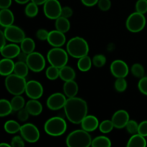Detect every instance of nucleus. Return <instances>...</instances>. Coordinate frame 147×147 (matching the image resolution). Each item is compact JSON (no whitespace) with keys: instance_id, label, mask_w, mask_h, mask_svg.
I'll use <instances>...</instances> for the list:
<instances>
[{"instance_id":"nucleus-1","label":"nucleus","mask_w":147,"mask_h":147,"mask_svg":"<svg viewBox=\"0 0 147 147\" xmlns=\"http://www.w3.org/2000/svg\"><path fill=\"white\" fill-rule=\"evenodd\" d=\"M63 109L67 119L74 124H80L88 111L86 100L76 96L67 98Z\"/></svg>"},{"instance_id":"nucleus-2","label":"nucleus","mask_w":147,"mask_h":147,"mask_svg":"<svg viewBox=\"0 0 147 147\" xmlns=\"http://www.w3.org/2000/svg\"><path fill=\"white\" fill-rule=\"evenodd\" d=\"M66 50L70 56L74 58H80L88 55L89 53V45L84 38L74 37L70 39L66 45Z\"/></svg>"},{"instance_id":"nucleus-3","label":"nucleus","mask_w":147,"mask_h":147,"mask_svg":"<svg viewBox=\"0 0 147 147\" xmlns=\"http://www.w3.org/2000/svg\"><path fill=\"white\" fill-rule=\"evenodd\" d=\"M65 142L69 147H88L91 146L92 138L89 132L83 129H77L69 134Z\"/></svg>"},{"instance_id":"nucleus-4","label":"nucleus","mask_w":147,"mask_h":147,"mask_svg":"<svg viewBox=\"0 0 147 147\" xmlns=\"http://www.w3.org/2000/svg\"><path fill=\"white\" fill-rule=\"evenodd\" d=\"M6 89L10 94L13 96H17V95H22L24 92H25L26 81L25 78L21 77L15 73L6 76L5 81Z\"/></svg>"},{"instance_id":"nucleus-5","label":"nucleus","mask_w":147,"mask_h":147,"mask_svg":"<svg viewBox=\"0 0 147 147\" xmlns=\"http://www.w3.org/2000/svg\"><path fill=\"white\" fill-rule=\"evenodd\" d=\"M44 130L47 134L51 136H62L67 130V123L63 118L54 116L45 123Z\"/></svg>"},{"instance_id":"nucleus-6","label":"nucleus","mask_w":147,"mask_h":147,"mask_svg":"<svg viewBox=\"0 0 147 147\" xmlns=\"http://www.w3.org/2000/svg\"><path fill=\"white\" fill-rule=\"evenodd\" d=\"M68 55L67 50L65 51L61 47H53L47 53V60L50 65L61 68L67 65Z\"/></svg>"},{"instance_id":"nucleus-7","label":"nucleus","mask_w":147,"mask_h":147,"mask_svg":"<svg viewBox=\"0 0 147 147\" xmlns=\"http://www.w3.org/2000/svg\"><path fill=\"white\" fill-rule=\"evenodd\" d=\"M146 24V20L144 14L135 11L128 17L126 22V27L131 32L137 33L144 30Z\"/></svg>"},{"instance_id":"nucleus-8","label":"nucleus","mask_w":147,"mask_h":147,"mask_svg":"<svg viewBox=\"0 0 147 147\" xmlns=\"http://www.w3.org/2000/svg\"><path fill=\"white\" fill-rule=\"evenodd\" d=\"M26 63L30 70L34 73H40L42 71L45 67L46 64L44 56L38 52H33L29 54Z\"/></svg>"},{"instance_id":"nucleus-9","label":"nucleus","mask_w":147,"mask_h":147,"mask_svg":"<svg viewBox=\"0 0 147 147\" xmlns=\"http://www.w3.org/2000/svg\"><path fill=\"white\" fill-rule=\"evenodd\" d=\"M20 134L25 142L29 143H36L40 137V131L37 126L31 123H27L21 126Z\"/></svg>"},{"instance_id":"nucleus-10","label":"nucleus","mask_w":147,"mask_h":147,"mask_svg":"<svg viewBox=\"0 0 147 147\" xmlns=\"http://www.w3.org/2000/svg\"><path fill=\"white\" fill-rule=\"evenodd\" d=\"M62 7L58 0H47L43 5V11L50 20H57L61 16Z\"/></svg>"},{"instance_id":"nucleus-11","label":"nucleus","mask_w":147,"mask_h":147,"mask_svg":"<svg viewBox=\"0 0 147 147\" xmlns=\"http://www.w3.org/2000/svg\"><path fill=\"white\" fill-rule=\"evenodd\" d=\"M4 34L8 41L13 43H21L26 37L24 30L16 25H11L4 28Z\"/></svg>"},{"instance_id":"nucleus-12","label":"nucleus","mask_w":147,"mask_h":147,"mask_svg":"<svg viewBox=\"0 0 147 147\" xmlns=\"http://www.w3.org/2000/svg\"><path fill=\"white\" fill-rule=\"evenodd\" d=\"M44 93L43 86L40 82L32 80L27 82L25 93L30 98L39 99L42 96Z\"/></svg>"},{"instance_id":"nucleus-13","label":"nucleus","mask_w":147,"mask_h":147,"mask_svg":"<svg viewBox=\"0 0 147 147\" xmlns=\"http://www.w3.org/2000/svg\"><path fill=\"white\" fill-rule=\"evenodd\" d=\"M67 98L65 94L61 93H55L50 95L47 100V106L52 111H57L64 108Z\"/></svg>"},{"instance_id":"nucleus-14","label":"nucleus","mask_w":147,"mask_h":147,"mask_svg":"<svg viewBox=\"0 0 147 147\" xmlns=\"http://www.w3.org/2000/svg\"><path fill=\"white\" fill-rule=\"evenodd\" d=\"M110 70L111 74L116 78H126L129 73L128 65L123 60H116L111 64Z\"/></svg>"},{"instance_id":"nucleus-15","label":"nucleus","mask_w":147,"mask_h":147,"mask_svg":"<svg viewBox=\"0 0 147 147\" xmlns=\"http://www.w3.org/2000/svg\"><path fill=\"white\" fill-rule=\"evenodd\" d=\"M129 120L130 117L129 113L125 110L117 111L113 113L111 118V121L114 125V127L119 129L126 127Z\"/></svg>"},{"instance_id":"nucleus-16","label":"nucleus","mask_w":147,"mask_h":147,"mask_svg":"<svg viewBox=\"0 0 147 147\" xmlns=\"http://www.w3.org/2000/svg\"><path fill=\"white\" fill-rule=\"evenodd\" d=\"M47 42L54 47H61L66 42V37L65 33L61 32L55 29L49 32Z\"/></svg>"},{"instance_id":"nucleus-17","label":"nucleus","mask_w":147,"mask_h":147,"mask_svg":"<svg viewBox=\"0 0 147 147\" xmlns=\"http://www.w3.org/2000/svg\"><path fill=\"white\" fill-rule=\"evenodd\" d=\"M21 47L17 45V43L11 42V44L6 45L1 48V55L5 58L13 59L17 57L21 52Z\"/></svg>"},{"instance_id":"nucleus-18","label":"nucleus","mask_w":147,"mask_h":147,"mask_svg":"<svg viewBox=\"0 0 147 147\" xmlns=\"http://www.w3.org/2000/svg\"><path fill=\"white\" fill-rule=\"evenodd\" d=\"M99 124L98 118L93 115H87L80 123L82 129L88 132L96 131L99 127Z\"/></svg>"},{"instance_id":"nucleus-19","label":"nucleus","mask_w":147,"mask_h":147,"mask_svg":"<svg viewBox=\"0 0 147 147\" xmlns=\"http://www.w3.org/2000/svg\"><path fill=\"white\" fill-rule=\"evenodd\" d=\"M14 22V16L9 9H1L0 11V25L2 27L12 25Z\"/></svg>"},{"instance_id":"nucleus-20","label":"nucleus","mask_w":147,"mask_h":147,"mask_svg":"<svg viewBox=\"0 0 147 147\" xmlns=\"http://www.w3.org/2000/svg\"><path fill=\"white\" fill-rule=\"evenodd\" d=\"M15 63L12 59L4 57L0 61V74L2 76H8L14 73Z\"/></svg>"},{"instance_id":"nucleus-21","label":"nucleus","mask_w":147,"mask_h":147,"mask_svg":"<svg viewBox=\"0 0 147 147\" xmlns=\"http://www.w3.org/2000/svg\"><path fill=\"white\" fill-rule=\"evenodd\" d=\"M25 108L30 115L34 116H39L42 112L43 107L38 99H31L26 103Z\"/></svg>"},{"instance_id":"nucleus-22","label":"nucleus","mask_w":147,"mask_h":147,"mask_svg":"<svg viewBox=\"0 0 147 147\" xmlns=\"http://www.w3.org/2000/svg\"><path fill=\"white\" fill-rule=\"evenodd\" d=\"M63 92L67 98L76 97L78 93V86L74 80L65 82L63 85Z\"/></svg>"},{"instance_id":"nucleus-23","label":"nucleus","mask_w":147,"mask_h":147,"mask_svg":"<svg viewBox=\"0 0 147 147\" xmlns=\"http://www.w3.org/2000/svg\"><path fill=\"white\" fill-rule=\"evenodd\" d=\"M147 143L145 137L142 135L139 134V133L133 134L129 140L126 146L128 147H145L146 146Z\"/></svg>"},{"instance_id":"nucleus-24","label":"nucleus","mask_w":147,"mask_h":147,"mask_svg":"<svg viewBox=\"0 0 147 147\" xmlns=\"http://www.w3.org/2000/svg\"><path fill=\"white\" fill-rule=\"evenodd\" d=\"M76 76V71L70 66L66 65L64 67L60 68V78L62 80L66 82L75 80Z\"/></svg>"},{"instance_id":"nucleus-25","label":"nucleus","mask_w":147,"mask_h":147,"mask_svg":"<svg viewBox=\"0 0 147 147\" xmlns=\"http://www.w3.org/2000/svg\"><path fill=\"white\" fill-rule=\"evenodd\" d=\"M55 29L61 32L66 33L70 30V22L68 20V18L60 16V17L55 20Z\"/></svg>"},{"instance_id":"nucleus-26","label":"nucleus","mask_w":147,"mask_h":147,"mask_svg":"<svg viewBox=\"0 0 147 147\" xmlns=\"http://www.w3.org/2000/svg\"><path fill=\"white\" fill-rule=\"evenodd\" d=\"M35 47V42H34V40L30 37H25L20 43V47H21L22 51L28 55L34 52Z\"/></svg>"},{"instance_id":"nucleus-27","label":"nucleus","mask_w":147,"mask_h":147,"mask_svg":"<svg viewBox=\"0 0 147 147\" xmlns=\"http://www.w3.org/2000/svg\"><path fill=\"white\" fill-rule=\"evenodd\" d=\"M92 64H93V61L91 58L88 55H86L78 59L77 65L79 70L82 72H87L90 70Z\"/></svg>"},{"instance_id":"nucleus-28","label":"nucleus","mask_w":147,"mask_h":147,"mask_svg":"<svg viewBox=\"0 0 147 147\" xmlns=\"http://www.w3.org/2000/svg\"><path fill=\"white\" fill-rule=\"evenodd\" d=\"M29 67L26 62L17 61L14 65V73L21 77L26 78L29 73Z\"/></svg>"},{"instance_id":"nucleus-29","label":"nucleus","mask_w":147,"mask_h":147,"mask_svg":"<svg viewBox=\"0 0 147 147\" xmlns=\"http://www.w3.org/2000/svg\"><path fill=\"white\" fill-rule=\"evenodd\" d=\"M4 129L7 133L10 134H14L20 131L21 126L16 121L9 120L6 121L5 123H4Z\"/></svg>"},{"instance_id":"nucleus-30","label":"nucleus","mask_w":147,"mask_h":147,"mask_svg":"<svg viewBox=\"0 0 147 147\" xmlns=\"http://www.w3.org/2000/svg\"><path fill=\"white\" fill-rule=\"evenodd\" d=\"M111 145L110 139L105 136H97L92 140L91 143L93 147H111Z\"/></svg>"},{"instance_id":"nucleus-31","label":"nucleus","mask_w":147,"mask_h":147,"mask_svg":"<svg viewBox=\"0 0 147 147\" xmlns=\"http://www.w3.org/2000/svg\"><path fill=\"white\" fill-rule=\"evenodd\" d=\"M13 109L11 106V102L7 99H1L0 100V116L4 117L12 112Z\"/></svg>"},{"instance_id":"nucleus-32","label":"nucleus","mask_w":147,"mask_h":147,"mask_svg":"<svg viewBox=\"0 0 147 147\" xmlns=\"http://www.w3.org/2000/svg\"><path fill=\"white\" fill-rule=\"evenodd\" d=\"M10 102H11L13 111H18L20 109L25 107V100L21 95L14 96L10 100Z\"/></svg>"},{"instance_id":"nucleus-33","label":"nucleus","mask_w":147,"mask_h":147,"mask_svg":"<svg viewBox=\"0 0 147 147\" xmlns=\"http://www.w3.org/2000/svg\"><path fill=\"white\" fill-rule=\"evenodd\" d=\"M45 76L49 80H55L60 78V68L50 65L46 69Z\"/></svg>"},{"instance_id":"nucleus-34","label":"nucleus","mask_w":147,"mask_h":147,"mask_svg":"<svg viewBox=\"0 0 147 147\" xmlns=\"http://www.w3.org/2000/svg\"><path fill=\"white\" fill-rule=\"evenodd\" d=\"M24 11H25V14L28 17L32 18V17H36L37 15V14H38L39 11L38 5L36 4L35 3L31 1V2L27 4Z\"/></svg>"},{"instance_id":"nucleus-35","label":"nucleus","mask_w":147,"mask_h":147,"mask_svg":"<svg viewBox=\"0 0 147 147\" xmlns=\"http://www.w3.org/2000/svg\"><path fill=\"white\" fill-rule=\"evenodd\" d=\"M131 72L132 75L137 78H142L144 76L145 74L144 67L139 63L134 64L131 68Z\"/></svg>"},{"instance_id":"nucleus-36","label":"nucleus","mask_w":147,"mask_h":147,"mask_svg":"<svg viewBox=\"0 0 147 147\" xmlns=\"http://www.w3.org/2000/svg\"><path fill=\"white\" fill-rule=\"evenodd\" d=\"M114 125L111 120H104L99 124V130L103 134H109L113 129Z\"/></svg>"},{"instance_id":"nucleus-37","label":"nucleus","mask_w":147,"mask_h":147,"mask_svg":"<svg viewBox=\"0 0 147 147\" xmlns=\"http://www.w3.org/2000/svg\"><path fill=\"white\" fill-rule=\"evenodd\" d=\"M127 81L125 79V78H116V81L114 83V88L116 91L119 93L124 92L127 88Z\"/></svg>"},{"instance_id":"nucleus-38","label":"nucleus","mask_w":147,"mask_h":147,"mask_svg":"<svg viewBox=\"0 0 147 147\" xmlns=\"http://www.w3.org/2000/svg\"><path fill=\"white\" fill-rule=\"evenodd\" d=\"M93 65L96 67H102L106 65V57L105 55L101 54L96 55L93 56Z\"/></svg>"},{"instance_id":"nucleus-39","label":"nucleus","mask_w":147,"mask_h":147,"mask_svg":"<svg viewBox=\"0 0 147 147\" xmlns=\"http://www.w3.org/2000/svg\"><path fill=\"white\" fill-rule=\"evenodd\" d=\"M126 131L129 132L130 134L133 135L135 134L138 133V130H139V124L137 122L134 120H129V122L127 123L126 126Z\"/></svg>"},{"instance_id":"nucleus-40","label":"nucleus","mask_w":147,"mask_h":147,"mask_svg":"<svg viewBox=\"0 0 147 147\" xmlns=\"http://www.w3.org/2000/svg\"><path fill=\"white\" fill-rule=\"evenodd\" d=\"M136 11L141 14H146L147 12V0H138L136 3Z\"/></svg>"},{"instance_id":"nucleus-41","label":"nucleus","mask_w":147,"mask_h":147,"mask_svg":"<svg viewBox=\"0 0 147 147\" xmlns=\"http://www.w3.org/2000/svg\"><path fill=\"white\" fill-rule=\"evenodd\" d=\"M138 88L142 94L147 96V77L144 76L143 78H140L138 83Z\"/></svg>"},{"instance_id":"nucleus-42","label":"nucleus","mask_w":147,"mask_h":147,"mask_svg":"<svg viewBox=\"0 0 147 147\" xmlns=\"http://www.w3.org/2000/svg\"><path fill=\"white\" fill-rule=\"evenodd\" d=\"M24 141L22 136H15L11 139V145L12 147H23L24 146Z\"/></svg>"},{"instance_id":"nucleus-43","label":"nucleus","mask_w":147,"mask_h":147,"mask_svg":"<svg viewBox=\"0 0 147 147\" xmlns=\"http://www.w3.org/2000/svg\"><path fill=\"white\" fill-rule=\"evenodd\" d=\"M30 113L28 112V111L27 110L25 107L23 108V109H20V111H18V113H17V118H18L19 120L22 122H24L29 119V116H30Z\"/></svg>"},{"instance_id":"nucleus-44","label":"nucleus","mask_w":147,"mask_h":147,"mask_svg":"<svg viewBox=\"0 0 147 147\" xmlns=\"http://www.w3.org/2000/svg\"><path fill=\"white\" fill-rule=\"evenodd\" d=\"M98 6L101 11H106L110 9L111 7V0H98Z\"/></svg>"},{"instance_id":"nucleus-45","label":"nucleus","mask_w":147,"mask_h":147,"mask_svg":"<svg viewBox=\"0 0 147 147\" xmlns=\"http://www.w3.org/2000/svg\"><path fill=\"white\" fill-rule=\"evenodd\" d=\"M49 32H48L45 29H40L36 32V37H37V38L38 40H42V41H45V40H47Z\"/></svg>"},{"instance_id":"nucleus-46","label":"nucleus","mask_w":147,"mask_h":147,"mask_svg":"<svg viewBox=\"0 0 147 147\" xmlns=\"http://www.w3.org/2000/svg\"><path fill=\"white\" fill-rule=\"evenodd\" d=\"M138 133L144 137L147 136V121H144L139 123V130Z\"/></svg>"},{"instance_id":"nucleus-47","label":"nucleus","mask_w":147,"mask_h":147,"mask_svg":"<svg viewBox=\"0 0 147 147\" xmlns=\"http://www.w3.org/2000/svg\"><path fill=\"white\" fill-rule=\"evenodd\" d=\"M73 14V11L71 7L66 6V7H63V9H62L61 16H63V17H66V18H70V17H72Z\"/></svg>"},{"instance_id":"nucleus-48","label":"nucleus","mask_w":147,"mask_h":147,"mask_svg":"<svg viewBox=\"0 0 147 147\" xmlns=\"http://www.w3.org/2000/svg\"><path fill=\"white\" fill-rule=\"evenodd\" d=\"M12 0H0V9H8L11 7Z\"/></svg>"},{"instance_id":"nucleus-49","label":"nucleus","mask_w":147,"mask_h":147,"mask_svg":"<svg viewBox=\"0 0 147 147\" xmlns=\"http://www.w3.org/2000/svg\"><path fill=\"white\" fill-rule=\"evenodd\" d=\"M81 2L83 5L90 7L96 5L98 2V0H81Z\"/></svg>"},{"instance_id":"nucleus-50","label":"nucleus","mask_w":147,"mask_h":147,"mask_svg":"<svg viewBox=\"0 0 147 147\" xmlns=\"http://www.w3.org/2000/svg\"><path fill=\"white\" fill-rule=\"evenodd\" d=\"M27 57H28V54L21 51L20 54H19V55L17 56V58H18V61L26 62L27 61Z\"/></svg>"},{"instance_id":"nucleus-51","label":"nucleus","mask_w":147,"mask_h":147,"mask_svg":"<svg viewBox=\"0 0 147 147\" xmlns=\"http://www.w3.org/2000/svg\"><path fill=\"white\" fill-rule=\"evenodd\" d=\"M0 37H1V48L4 47L7 45V38L4 34V31L0 32Z\"/></svg>"},{"instance_id":"nucleus-52","label":"nucleus","mask_w":147,"mask_h":147,"mask_svg":"<svg viewBox=\"0 0 147 147\" xmlns=\"http://www.w3.org/2000/svg\"><path fill=\"white\" fill-rule=\"evenodd\" d=\"M32 2L35 3L37 5H44L45 3L47 1V0H31Z\"/></svg>"},{"instance_id":"nucleus-53","label":"nucleus","mask_w":147,"mask_h":147,"mask_svg":"<svg viewBox=\"0 0 147 147\" xmlns=\"http://www.w3.org/2000/svg\"><path fill=\"white\" fill-rule=\"evenodd\" d=\"M17 4H27V3L29 2V1L30 0H14Z\"/></svg>"},{"instance_id":"nucleus-54","label":"nucleus","mask_w":147,"mask_h":147,"mask_svg":"<svg viewBox=\"0 0 147 147\" xmlns=\"http://www.w3.org/2000/svg\"><path fill=\"white\" fill-rule=\"evenodd\" d=\"M11 144H8L7 143H1L0 144V147H11Z\"/></svg>"}]
</instances>
